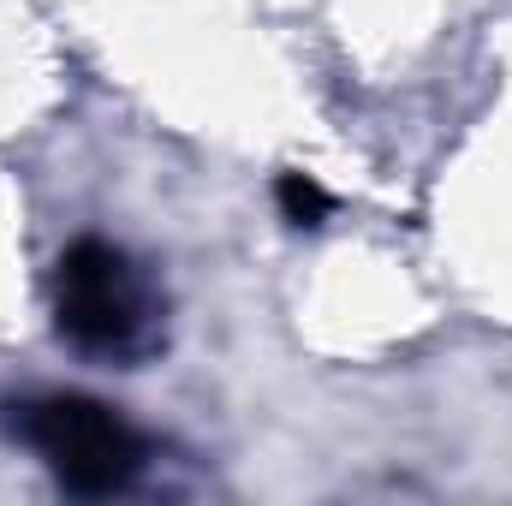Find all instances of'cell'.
<instances>
[{
  "mask_svg": "<svg viewBox=\"0 0 512 506\" xmlns=\"http://www.w3.org/2000/svg\"><path fill=\"white\" fill-rule=\"evenodd\" d=\"M54 328L96 364H143L167 340V298L155 274L114 239H78L54 262Z\"/></svg>",
  "mask_w": 512,
  "mask_h": 506,
  "instance_id": "1",
  "label": "cell"
},
{
  "mask_svg": "<svg viewBox=\"0 0 512 506\" xmlns=\"http://www.w3.org/2000/svg\"><path fill=\"white\" fill-rule=\"evenodd\" d=\"M0 429L30 447L72 495H126L149 465V441L120 405L90 393H24L0 405Z\"/></svg>",
  "mask_w": 512,
  "mask_h": 506,
  "instance_id": "2",
  "label": "cell"
},
{
  "mask_svg": "<svg viewBox=\"0 0 512 506\" xmlns=\"http://www.w3.org/2000/svg\"><path fill=\"white\" fill-rule=\"evenodd\" d=\"M280 215L292 227H316L328 215V191L316 179H304V173H280Z\"/></svg>",
  "mask_w": 512,
  "mask_h": 506,
  "instance_id": "3",
  "label": "cell"
}]
</instances>
